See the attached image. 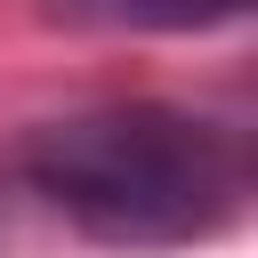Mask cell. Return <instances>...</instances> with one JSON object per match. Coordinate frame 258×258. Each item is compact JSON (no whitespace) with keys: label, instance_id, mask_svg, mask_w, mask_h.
I'll return each instance as SVG.
<instances>
[{"label":"cell","instance_id":"cell-1","mask_svg":"<svg viewBox=\"0 0 258 258\" xmlns=\"http://www.w3.org/2000/svg\"><path fill=\"white\" fill-rule=\"evenodd\" d=\"M24 185L113 250H177L234 210V153L177 105H89L40 121L16 153Z\"/></svg>","mask_w":258,"mask_h":258},{"label":"cell","instance_id":"cell-2","mask_svg":"<svg viewBox=\"0 0 258 258\" xmlns=\"http://www.w3.org/2000/svg\"><path fill=\"white\" fill-rule=\"evenodd\" d=\"M48 16L81 32H218L250 24L258 0H48Z\"/></svg>","mask_w":258,"mask_h":258},{"label":"cell","instance_id":"cell-3","mask_svg":"<svg viewBox=\"0 0 258 258\" xmlns=\"http://www.w3.org/2000/svg\"><path fill=\"white\" fill-rule=\"evenodd\" d=\"M250 185H258V153H250Z\"/></svg>","mask_w":258,"mask_h":258}]
</instances>
